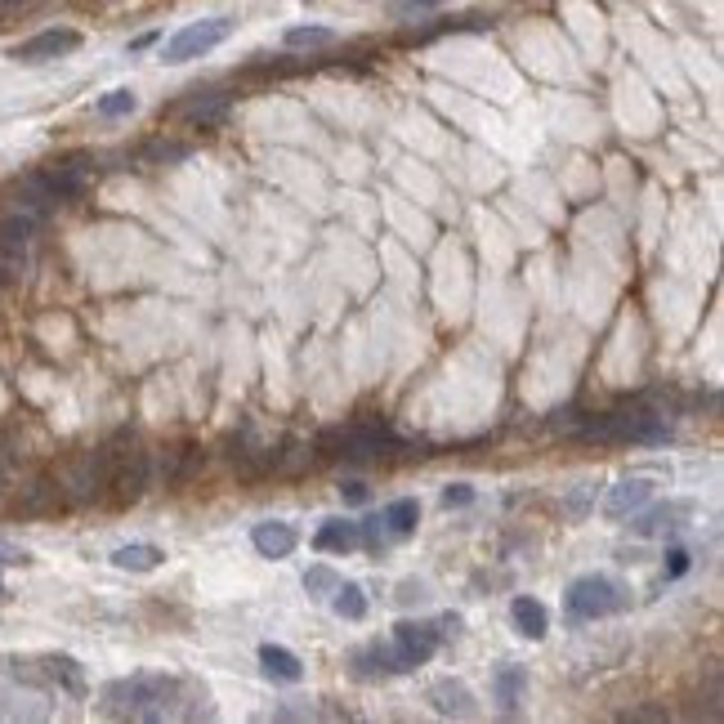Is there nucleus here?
I'll list each match as a JSON object with an SVG mask.
<instances>
[{"label": "nucleus", "mask_w": 724, "mask_h": 724, "mask_svg": "<svg viewBox=\"0 0 724 724\" xmlns=\"http://www.w3.org/2000/svg\"><path fill=\"white\" fill-rule=\"evenodd\" d=\"M443 640H448L443 621H399V626H394V640H390L394 666H399V670H416V666H425L434 653H439Z\"/></svg>", "instance_id": "5"}, {"label": "nucleus", "mask_w": 724, "mask_h": 724, "mask_svg": "<svg viewBox=\"0 0 724 724\" xmlns=\"http://www.w3.org/2000/svg\"><path fill=\"white\" fill-rule=\"evenodd\" d=\"M591 506H595V483H582V488H577V492L563 501V514H568V519H586Z\"/></svg>", "instance_id": "29"}, {"label": "nucleus", "mask_w": 724, "mask_h": 724, "mask_svg": "<svg viewBox=\"0 0 724 724\" xmlns=\"http://www.w3.org/2000/svg\"><path fill=\"white\" fill-rule=\"evenodd\" d=\"M403 439L390 425L376 420H354V425H335L318 434V452L322 456H345V461H371V456H390L399 452Z\"/></svg>", "instance_id": "2"}, {"label": "nucleus", "mask_w": 724, "mask_h": 724, "mask_svg": "<svg viewBox=\"0 0 724 724\" xmlns=\"http://www.w3.org/2000/svg\"><path fill=\"white\" fill-rule=\"evenodd\" d=\"M36 666H40V675H45V685H50V689H63L68 698H85V670H81L76 657L45 653V657H36Z\"/></svg>", "instance_id": "11"}, {"label": "nucleus", "mask_w": 724, "mask_h": 724, "mask_svg": "<svg viewBox=\"0 0 724 724\" xmlns=\"http://www.w3.org/2000/svg\"><path fill=\"white\" fill-rule=\"evenodd\" d=\"M510 617H514V626H519L523 640H546V631H550V613H546V604L533 600V595H514Z\"/></svg>", "instance_id": "14"}, {"label": "nucleus", "mask_w": 724, "mask_h": 724, "mask_svg": "<svg viewBox=\"0 0 724 724\" xmlns=\"http://www.w3.org/2000/svg\"><path fill=\"white\" fill-rule=\"evenodd\" d=\"M0 563H5V559H0Z\"/></svg>", "instance_id": "35"}, {"label": "nucleus", "mask_w": 724, "mask_h": 724, "mask_svg": "<svg viewBox=\"0 0 724 724\" xmlns=\"http://www.w3.org/2000/svg\"><path fill=\"white\" fill-rule=\"evenodd\" d=\"M626 720H666V711H662V707H657V711L644 707V711H626Z\"/></svg>", "instance_id": "34"}, {"label": "nucleus", "mask_w": 724, "mask_h": 724, "mask_svg": "<svg viewBox=\"0 0 724 724\" xmlns=\"http://www.w3.org/2000/svg\"><path fill=\"white\" fill-rule=\"evenodd\" d=\"M313 546H318L322 555H349V550H358V546H363L358 523H354V519H327L318 533H313Z\"/></svg>", "instance_id": "13"}, {"label": "nucleus", "mask_w": 724, "mask_h": 724, "mask_svg": "<svg viewBox=\"0 0 724 724\" xmlns=\"http://www.w3.org/2000/svg\"><path fill=\"white\" fill-rule=\"evenodd\" d=\"M621 608H631V591L608 572H586L577 582H568V591H563V613L572 621H604Z\"/></svg>", "instance_id": "3"}, {"label": "nucleus", "mask_w": 724, "mask_h": 724, "mask_svg": "<svg viewBox=\"0 0 724 724\" xmlns=\"http://www.w3.org/2000/svg\"><path fill=\"white\" fill-rule=\"evenodd\" d=\"M108 488V452H81L59 474V497L72 506H85Z\"/></svg>", "instance_id": "6"}, {"label": "nucleus", "mask_w": 724, "mask_h": 724, "mask_svg": "<svg viewBox=\"0 0 724 724\" xmlns=\"http://www.w3.org/2000/svg\"><path fill=\"white\" fill-rule=\"evenodd\" d=\"M448 0H390V19H425V14H434V10H443Z\"/></svg>", "instance_id": "24"}, {"label": "nucleus", "mask_w": 724, "mask_h": 724, "mask_svg": "<svg viewBox=\"0 0 724 724\" xmlns=\"http://www.w3.org/2000/svg\"><path fill=\"white\" fill-rule=\"evenodd\" d=\"M153 40H157V32H143V36H134V40H130V55H143Z\"/></svg>", "instance_id": "33"}, {"label": "nucleus", "mask_w": 724, "mask_h": 724, "mask_svg": "<svg viewBox=\"0 0 724 724\" xmlns=\"http://www.w3.org/2000/svg\"><path fill=\"white\" fill-rule=\"evenodd\" d=\"M380 519H384V533H390V537H412L416 523H420V501L416 497H399V501H390L380 510Z\"/></svg>", "instance_id": "18"}, {"label": "nucleus", "mask_w": 724, "mask_h": 724, "mask_svg": "<svg viewBox=\"0 0 724 724\" xmlns=\"http://www.w3.org/2000/svg\"><path fill=\"white\" fill-rule=\"evenodd\" d=\"M653 492H657V483L653 478H621V483H613L608 488V497H604V514L608 519H626V514H636V510H644L649 501H653Z\"/></svg>", "instance_id": "9"}, {"label": "nucleus", "mask_w": 724, "mask_h": 724, "mask_svg": "<svg viewBox=\"0 0 724 724\" xmlns=\"http://www.w3.org/2000/svg\"><path fill=\"white\" fill-rule=\"evenodd\" d=\"M335 582H341V577H335L327 563H313V568L305 572V591H309L313 600H327V595L335 591Z\"/></svg>", "instance_id": "25"}, {"label": "nucleus", "mask_w": 724, "mask_h": 724, "mask_svg": "<svg viewBox=\"0 0 724 724\" xmlns=\"http://www.w3.org/2000/svg\"><path fill=\"white\" fill-rule=\"evenodd\" d=\"M260 666H264L269 680H277V685H300L305 680V662L292 649H282V644H264L260 649Z\"/></svg>", "instance_id": "15"}, {"label": "nucleus", "mask_w": 724, "mask_h": 724, "mask_svg": "<svg viewBox=\"0 0 724 724\" xmlns=\"http://www.w3.org/2000/svg\"><path fill=\"white\" fill-rule=\"evenodd\" d=\"M286 50H322V45H335V32L322 27V23H309V27H286L282 36Z\"/></svg>", "instance_id": "21"}, {"label": "nucleus", "mask_w": 724, "mask_h": 724, "mask_svg": "<svg viewBox=\"0 0 724 724\" xmlns=\"http://www.w3.org/2000/svg\"><path fill=\"white\" fill-rule=\"evenodd\" d=\"M689 568H693V555H689L685 546H670V550H666V559H662V577H666V582H680Z\"/></svg>", "instance_id": "27"}, {"label": "nucleus", "mask_w": 724, "mask_h": 724, "mask_svg": "<svg viewBox=\"0 0 724 724\" xmlns=\"http://www.w3.org/2000/svg\"><path fill=\"white\" fill-rule=\"evenodd\" d=\"M233 19L228 14H215V19H198V23H188V27H179L166 45H162V63L166 68H183V63H192V59H206L211 50H219V45L233 36Z\"/></svg>", "instance_id": "4"}, {"label": "nucleus", "mask_w": 724, "mask_h": 724, "mask_svg": "<svg viewBox=\"0 0 724 724\" xmlns=\"http://www.w3.org/2000/svg\"><path fill=\"white\" fill-rule=\"evenodd\" d=\"M341 497H345L349 506H363V501H367V483H345Z\"/></svg>", "instance_id": "32"}, {"label": "nucleus", "mask_w": 724, "mask_h": 724, "mask_svg": "<svg viewBox=\"0 0 724 724\" xmlns=\"http://www.w3.org/2000/svg\"><path fill=\"white\" fill-rule=\"evenodd\" d=\"M470 501H474L470 483H448V488H443V506H448V510H461V506H470Z\"/></svg>", "instance_id": "30"}, {"label": "nucleus", "mask_w": 724, "mask_h": 724, "mask_svg": "<svg viewBox=\"0 0 724 724\" xmlns=\"http://www.w3.org/2000/svg\"><path fill=\"white\" fill-rule=\"evenodd\" d=\"M331 608H335V617H341V621H363V617H367V595H363V586H358V582H335Z\"/></svg>", "instance_id": "20"}, {"label": "nucleus", "mask_w": 724, "mask_h": 724, "mask_svg": "<svg viewBox=\"0 0 724 724\" xmlns=\"http://www.w3.org/2000/svg\"><path fill=\"white\" fill-rule=\"evenodd\" d=\"M99 711L117 720H192L206 711V689L166 670L121 675L99 689Z\"/></svg>", "instance_id": "1"}, {"label": "nucleus", "mask_w": 724, "mask_h": 724, "mask_svg": "<svg viewBox=\"0 0 724 724\" xmlns=\"http://www.w3.org/2000/svg\"><path fill=\"white\" fill-rule=\"evenodd\" d=\"M354 675H358V680H380V675H399L390 644H367V649H358V653H354Z\"/></svg>", "instance_id": "19"}, {"label": "nucleus", "mask_w": 724, "mask_h": 724, "mask_svg": "<svg viewBox=\"0 0 724 724\" xmlns=\"http://www.w3.org/2000/svg\"><path fill=\"white\" fill-rule=\"evenodd\" d=\"M188 143H166V139H157V143H149V149H143V162L149 166H166V162H188Z\"/></svg>", "instance_id": "23"}, {"label": "nucleus", "mask_w": 724, "mask_h": 724, "mask_svg": "<svg viewBox=\"0 0 724 724\" xmlns=\"http://www.w3.org/2000/svg\"><path fill=\"white\" fill-rule=\"evenodd\" d=\"M224 112H228V94H211V99H202L198 108L188 112V121H192V126H215Z\"/></svg>", "instance_id": "26"}, {"label": "nucleus", "mask_w": 724, "mask_h": 724, "mask_svg": "<svg viewBox=\"0 0 724 724\" xmlns=\"http://www.w3.org/2000/svg\"><path fill=\"white\" fill-rule=\"evenodd\" d=\"M693 501H666V506H644L636 510V523H631V533L636 537H670V533H680L685 519H693Z\"/></svg>", "instance_id": "8"}, {"label": "nucleus", "mask_w": 724, "mask_h": 724, "mask_svg": "<svg viewBox=\"0 0 724 724\" xmlns=\"http://www.w3.org/2000/svg\"><path fill=\"white\" fill-rule=\"evenodd\" d=\"M523 693H527V670L523 666H497V675H492V698L506 707V711H519V702H523Z\"/></svg>", "instance_id": "16"}, {"label": "nucleus", "mask_w": 724, "mask_h": 724, "mask_svg": "<svg viewBox=\"0 0 724 724\" xmlns=\"http://www.w3.org/2000/svg\"><path fill=\"white\" fill-rule=\"evenodd\" d=\"M81 50V32L76 27H45L19 45H10V59L14 63H55Z\"/></svg>", "instance_id": "7"}, {"label": "nucleus", "mask_w": 724, "mask_h": 724, "mask_svg": "<svg viewBox=\"0 0 724 724\" xmlns=\"http://www.w3.org/2000/svg\"><path fill=\"white\" fill-rule=\"evenodd\" d=\"M251 546L264 559H286V555L300 546V533H296L292 523H282V519H264V523L251 527Z\"/></svg>", "instance_id": "12"}, {"label": "nucleus", "mask_w": 724, "mask_h": 724, "mask_svg": "<svg viewBox=\"0 0 724 724\" xmlns=\"http://www.w3.org/2000/svg\"><path fill=\"white\" fill-rule=\"evenodd\" d=\"M425 600H429V586H425V582H403V586H399V604H403V608L425 604Z\"/></svg>", "instance_id": "31"}, {"label": "nucleus", "mask_w": 724, "mask_h": 724, "mask_svg": "<svg viewBox=\"0 0 724 724\" xmlns=\"http://www.w3.org/2000/svg\"><path fill=\"white\" fill-rule=\"evenodd\" d=\"M358 537H363V546H367V550H380V546H384V537H390V533H384V519H380V514L358 519Z\"/></svg>", "instance_id": "28"}, {"label": "nucleus", "mask_w": 724, "mask_h": 724, "mask_svg": "<svg viewBox=\"0 0 724 724\" xmlns=\"http://www.w3.org/2000/svg\"><path fill=\"white\" fill-rule=\"evenodd\" d=\"M425 698L434 702V711H439V715H452V720H465V715L478 711L474 689H470L465 680H456V675H448V680H434Z\"/></svg>", "instance_id": "10"}, {"label": "nucleus", "mask_w": 724, "mask_h": 724, "mask_svg": "<svg viewBox=\"0 0 724 724\" xmlns=\"http://www.w3.org/2000/svg\"><path fill=\"white\" fill-rule=\"evenodd\" d=\"M162 559H166V550L149 546V542H134V546H117L112 550V568H121V572H153V568H162Z\"/></svg>", "instance_id": "17"}, {"label": "nucleus", "mask_w": 724, "mask_h": 724, "mask_svg": "<svg viewBox=\"0 0 724 724\" xmlns=\"http://www.w3.org/2000/svg\"><path fill=\"white\" fill-rule=\"evenodd\" d=\"M139 108V99H134V90H108L99 104H94V112L99 117H108V121H117V117H130Z\"/></svg>", "instance_id": "22"}]
</instances>
